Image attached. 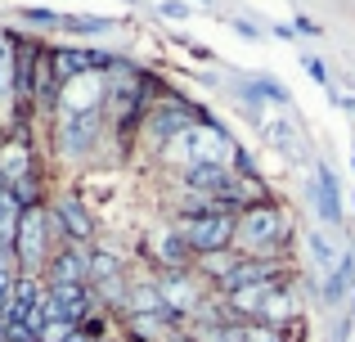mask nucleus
I'll return each instance as SVG.
<instances>
[{
  "instance_id": "obj_30",
  "label": "nucleus",
  "mask_w": 355,
  "mask_h": 342,
  "mask_svg": "<svg viewBox=\"0 0 355 342\" xmlns=\"http://www.w3.org/2000/svg\"><path fill=\"white\" fill-rule=\"evenodd\" d=\"M202 5H211V0H202Z\"/></svg>"
},
{
  "instance_id": "obj_28",
  "label": "nucleus",
  "mask_w": 355,
  "mask_h": 342,
  "mask_svg": "<svg viewBox=\"0 0 355 342\" xmlns=\"http://www.w3.org/2000/svg\"><path fill=\"white\" fill-rule=\"evenodd\" d=\"M351 162H355V144H351Z\"/></svg>"
},
{
  "instance_id": "obj_9",
  "label": "nucleus",
  "mask_w": 355,
  "mask_h": 342,
  "mask_svg": "<svg viewBox=\"0 0 355 342\" xmlns=\"http://www.w3.org/2000/svg\"><path fill=\"white\" fill-rule=\"evenodd\" d=\"M27 176H41V162H36V149L27 140V131H9L0 135V180L18 185Z\"/></svg>"
},
{
  "instance_id": "obj_13",
  "label": "nucleus",
  "mask_w": 355,
  "mask_h": 342,
  "mask_svg": "<svg viewBox=\"0 0 355 342\" xmlns=\"http://www.w3.org/2000/svg\"><path fill=\"white\" fill-rule=\"evenodd\" d=\"M113 18H95V14H63L59 18V32H72V36H104L113 32Z\"/></svg>"
},
{
  "instance_id": "obj_20",
  "label": "nucleus",
  "mask_w": 355,
  "mask_h": 342,
  "mask_svg": "<svg viewBox=\"0 0 355 342\" xmlns=\"http://www.w3.org/2000/svg\"><path fill=\"white\" fill-rule=\"evenodd\" d=\"M230 27H234V32L243 36V41H261V36H266V27H261V23H252V18H230Z\"/></svg>"
},
{
  "instance_id": "obj_17",
  "label": "nucleus",
  "mask_w": 355,
  "mask_h": 342,
  "mask_svg": "<svg viewBox=\"0 0 355 342\" xmlns=\"http://www.w3.org/2000/svg\"><path fill=\"white\" fill-rule=\"evenodd\" d=\"M302 68H306V77H311V81H315V86H324V90H333V77H329V63H324V59H320V54H311V50H306V54H302Z\"/></svg>"
},
{
  "instance_id": "obj_3",
  "label": "nucleus",
  "mask_w": 355,
  "mask_h": 342,
  "mask_svg": "<svg viewBox=\"0 0 355 342\" xmlns=\"http://www.w3.org/2000/svg\"><path fill=\"white\" fill-rule=\"evenodd\" d=\"M175 230H180L184 243L193 248V257L234 253V239H239V212H230V207L180 212V216H175Z\"/></svg>"
},
{
  "instance_id": "obj_6",
  "label": "nucleus",
  "mask_w": 355,
  "mask_h": 342,
  "mask_svg": "<svg viewBox=\"0 0 355 342\" xmlns=\"http://www.w3.org/2000/svg\"><path fill=\"white\" fill-rule=\"evenodd\" d=\"M144 257L153 262V271H157V275L193 271V266H198V257H193V248L184 243V234L175 230V221H166V225L148 230V239H144Z\"/></svg>"
},
{
  "instance_id": "obj_27",
  "label": "nucleus",
  "mask_w": 355,
  "mask_h": 342,
  "mask_svg": "<svg viewBox=\"0 0 355 342\" xmlns=\"http://www.w3.org/2000/svg\"><path fill=\"white\" fill-rule=\"evenodd\" d=\"M0 342H9V334H5V316H0Z\"/></svg>"
},
{
  "instance_id": "obj_5",
  "label": "nucleus",
  "mask_w": 355,
  "mask_h": 342,
  "mask_svg": "<svg viewBox=\"0 0 355 342\" xmlns=\"http://www.w3.org/2000/svg\"><path fill=\"white\" fill-rule=\"evenodd\" d=\"M104 122H108L104 108H59L54 113V149H59V158L68 162L90 158V149H99Z\"/></svg>"
},
{
  "instance_id": "obj_26",
  "label": "nucleus",
  "mask_w": 355,
  "mask_h": 342,
  "mask_svg": "<svg viewBox=\"0 0 355 342\" xmlns=\"http://www.w3.org/2000/svg\"><path fill=\"white\" fill-rule=\"evenodd\" d=\"M166 342H193V338H189V329H180V334H171Z\"/></svg>"
},
{
  "instance_id": "obj_10",
  "label": "nucleus",
  "mask_w": 355,
  "mask_h": 342,
  "mask_svg": "<svg viewBox=\"0 0 355 342\" xmlns=\"http://www.w3.org/2000/svg\"><path fill=\"white\" fill-rule=\"evenodd\" d=\"M59 284H90V248L86 243H63L45 266V289Z\"/></svg>"
},
{
  "instance_id": "obj_16",
  "label": "nucleus",
  "mask_w": 355,
  "mask_h": 342,
  "mask_svg": "<svg viewBox=\"0 0 355 342\" xmlns=\"http://www.w3.org/2000/svg\"><path fill=\"white\" fill-rule=\"evenodd\" d=\"M306 243H311V262H315V271H324L329 275L333 266H338V248H333V239L324 234V230H311V239H306Z\"/></svg>"
},
{
  "instance_id": "obj_7",
  "label": "nucleus",
  "mask_w": 355,
  "mask_h": 342,
  "mask_svg": "<svg viewBox=\"0 0 355 342\" xmlns=\"http://www.w3.org/2000/svg\"><path fill=\"white\" fill-rule=\"evenodd\" d=\"M311 207H315V221H324L329 230H342L347 225V212H342V185H338V171L329 162H315V176H311Z\"/></svg>"
},
{
  "instance_id": "obj_24",
  "label": "nucleus",
  "mask_w": 355,
  "mask_h": 342,
  "mask_svg": "<svg viewBox=\"0 0 355 342\" xmlns=\"http://www.w3.org/2000/svg\"><path fill=\"white\" fill-rule=\"evenodd\" d=\"M18 280V275H14ZM14 280L9 275H0V316H5V307H9V293H14Z\"/></svg>"
},
{
  "instance_id": "obj_21",
  "label": "nucleus",
  "mask_w": 355,
  "mask_h": 342,
  "mask_svg": "<svg viewBox=\"0 0 355 342\" xmlns=\"http://www.w3.org/2000/svg\"><path fill=\"white\" fill-rule=\"evenodd\" d=\"M27 23H36V27H59V18L63 14H54V9H27Z\"/></svg>"
},
{
  "instance_id": "obj_22",
  "label": "nucleus",
  "mask_w": 355,
  "mask_h": 342,
  "mask_svg": "<svg viewBox=\"0 0 355 342\" xmlns=\"http://www.w3.org/2000/svg\"><path fill=\"white\" fill-rule=\"evenodd\" d=\"M293 27H297V36H324V27L315 23L311 14H297V23H293Z\"/></svg>"
},
{
  "instance_id": "obj_25",
  "label": "nucleus",
  "mask_w": 355,
  "mask_h": 342,
  "mask_svg": "<svg viewBox=\"0 0 355 342\" xmlns=\"http://www.w3.org/2000/svg\"><path fill=\"white\" fill-rule=\"evenodd\" d=\"M342 108H347V113H355V90H351V95H342Z\"/></svg>"
},
{
  "instance_id": "obj_15",
  "label": "nucleus",
  "mask_w": 355,
  "mask_h": 342,
  "mask_svg": "<svg viewBox=\"0 0 355 342\" xmlns=\"http://www.w3.org/2000/svg\"><path fill=\"white\" fill-rule=\"evenodd\" d=\"M248 81H252V90H257L266 104H284L288 113H293V95H288V86L284 81H275V77H266V72H248Z\"/></svg>"
},
{
  "instance_id": "obj_14",
  "label": "nucleus",
  "mask_w": 355,
  "mask_h": 342,
  "mask_svg": "<svg viewBox=\"0 0 355 342\" xmlns=\"http://www.w3.org/2000/svg\"><path fill=\"white\" fill-rule=\"evenodd\" d=\"M0 108L14 113V36H0Z\"/></svg>"
},
{
  "instance_id": "obj_2",
  "label": "nucleus",
  "mask_w": 355,
  "mask_h": 342,
  "mask_svg": "<svg viewBox=\"0 0 355 342\" xmlns=\"http://www.w3.org/2000/svg\"><path fill=\"white\" fill-rule=\"evenodd\" d=\"M202 117H207V108H198L193 99L175 95V90H162V95L153 99V108L144 113V122H139V140H144L153 153H162L166 140H175L180 131H189L193 122H202Z\"/></svg>"
},
{
  "instance_id": "obj_29",
  "label": "nucleus",
  "mask_w": 355,
  "mask_h": 342,
  "mask_svg": "<svg viewBox=\"0 0 355 342\" xmlns=\"http://www.w3.org/2000/svg\"><path fill=\"white\" fill-rule=\"evenodd\" d=\"M351 207H355V194H351Z\"/></svg>"
},
{
  "instance_id": "obj_8",
  "label": "nucleus",
  "mask_w": 355,
  "mask_h": 342,
  "mask_svg": "<svg viewBox=\"0 0 355 342\" xmlns=\"http://www.w3.org/2000/svg\"><path fill=\"white\" fill-rule=\"evenodd\" d=\"M50 216H54V230H59L63 243H90V239H95V216H90V207L81 203L77 189L63 194L50 207Z\"/></svg>"
},
{
  "instance_id": "obj_12",
  "label": "nucleus",
  "mask_w": 355,
  "mask_h": 342,
  "mask_svg": "<svg viewBox=\"0 0 355 342\" xmlns=\"http://www.w3.org/2000/svg\"><path fill=\"white\" fill-rule=\"evenodd\" d=\"M351 293H355V248H342L338 266H333V271L324 275V284H320V307L342 311L351 302Z\"/></svg>"
},
{
  "instance_id": "obj_18",
  "label": "nucleus",
  "mask_w": 355,
  "mask_h": 342,
  "mask_svg": "<svg viewBox=\"0 0 355 342\" xmlns=\"http://www.w3.org/2000/svg\"><path fill=\"white\" fill-rule=\"evenodd\" d=\"M243 342H288V334L270 325H243Z\"/></svg>"
},
{
  "instance_id": "obj_1",
  "label": "nucleus",
  "mask_w": 355,
  "mask_h": 342,
  "mask_svg": "<svg viewBox=\"0 0 355 342\" xmlns=\"http://www.w3.org/2000/svg\"><path fill=\"white\" fill-rule=\"evenodd\" d=\"M293 216L279 198H266L257 207H243L239 212V239H234V253L239 257H293Z\"/></svg>"
},
{
  "instance_id": "obj_19",
  "label": "nucleus",
  "mask_w": 355,
  "mask_h": 342,
  "mask_svg": "<svg viewBox=\"0 0 355 342\" xmlns=\"http://www.w3.org/2000/svg\"><path fill=\"white\" fill-rule=\"evenodd\" d=\"M157 14L171 18V23H184V18L193 14V5H184V0H162V5H157Z\"/></svg>"
},
{
  "instance_id": "obj_4",
  "label": "nucleus",
  "mask_w": 355,
  "mask_h": 342,
  "mask_svg": "<svg viewBox=\"0 0 355 342\" xmlns=\"http://www.w3.org/2000/svg\"><path fill=\"white\" fill-rule=\"evenodd\" d=\"M54 239H59V230H54V216L50 207H27L23 216H18V234H14V257H18V275H36L41 280L45 266H50V248Z\"/></svg>"
},
{
  "instance_id": "obj_23",
  "label": "nucleus",
  "mask_w": 355,
  "mask_h": 342,
  "mask_svg": "<svg viewBox=\"0 0 355 342\" xmlns=\"http://www.w3.org/2000/svg\"><path fill=\"white\" fill-rule=\"evenodd\" d=\"M266 32H270V36H279V41H297V27H288V23H270Z\"/></svg>"
},
{
  "instance_id": "obj_11",
  "label": "nucleus",
  "mask_w": 355,
  "mask_h": 342,
  "mask_svg": "<svg viewBox=\"0 0 355 342\" xmlns=\"http://www.w3.org/2000/svg\"><path fill=\"white\" fill-rule=\"evenodd\" d=\"M261 135H266V144H270L275 153H284L288 162H306V149H311V144H306L302 126H297L288 113L266 117V122H261Z\"/></svg>"
}]
</instances>
